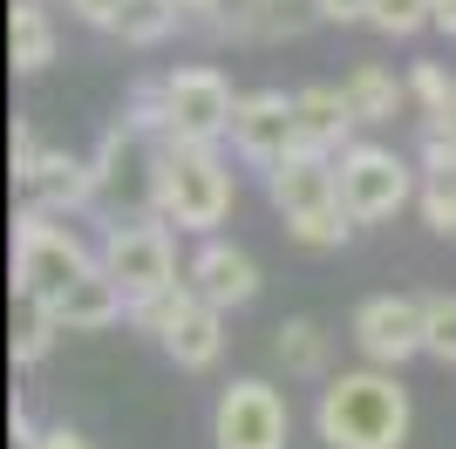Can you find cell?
<instances>
[{
    "instance_id": "30",
    "label": "cell",
    "mask_w": 456,
    "mask_h": 449,
    "mask_svg": "<svg viewBox=\"0 0 456 449\" xmlns=\"http://www.w3.org/2000/svg\"><path fill=\"white\" fill-rule=\"evenodd\" d=\"M35 449H95V443H82V436L76 429H48V436H41V443Z\"/></svg>"
},
{
    "instance_id": "27",
    "label": "cell",
    "mask_w": 456,
    "mask_h": 449,
    "mask_svg": "<svg viewBox=\"0 0 456 449\" xmlns=\"http://www.w3.org/2000/svg\"><path fill=\"white\" fill-rule=\"evenodd\" d=\"M69 7H76L89 28H110V35H116V20H123V0H69Z\"/></svg>"
},
{
    "instance_id": "19",
    "label": "cell",
    "mask_w": 456,
    "mask_h": 449,
    "mask_svg": "<svg viewBox=\"0 0 456 449\" xmlns=\"http://www.w3.org/2000/svg\"><path fill=\"white\" fill-rule=\"evenodd\" d=\"M7 48H14V69L35 75L55 61V28L41 14V0H14V14H7Z\"/></svg>"
},
{
    "instance_id": "1",
    "label": "cell",
    "mask_w": 456,
    "mask_h": 449,
    "mask_svg": "<svg viewBox=\"0 0 456 449\" xmlns=\"http://www.w3.org/2000/svg\"><path fill=\"white\" fill-rule=\"evenodd\" d=\"M321 443L327 449H402L409 436V395H402L395 368H354V374H334L321 388Z\"/></svg>"
},
{
    "instance_id": "9",
    "label": "cell",
    "mask_w": 456,
    "mask_h": 449,
    "mask_svg": "<svg viewBox=\"0 0 456 449\" xmlns=\"http://www.w3.org/2000/svg\"><path fill=\"white\" fill-rule=\"evenodd\" d=\"M266 198L280 205V218H300V211L341 205V157L293 143L280 164H266Z\"/></svg>"
},
{
    "instance_id": "28",
    "label": "cell",
    "mask_w": 456,
    "mask_h": 449,
    "mask_svg": "<svg viewBox=\"0 0 456 449\" xmlns=\"http://www.w3.org/2000/svg\"><path fill=\"white\" fill-rule=\"evenodd\" d=\"M35 164H41V143H35V130H28V123H14V177H28Z\"/></svg>"
},
{
    "instance_id": "17",
    "label": "cell",
    "mask_w": 456,
    "mask_h": 449,
    "mask_svg": "<svg viewBox=\"0 0 456 449\" xmlns=\"http://www.w3.org/2000/svg\"><path fill=\"white\" fill-rule=\"evenodd\" d=\"M293 116H300V143L306 150H327V157H341L362 130V116L347 110L341 89H300L293 95Z\"/></svg>"
},
{
    "instance_id": "4",
    "label": "cell",
    "mask_w": 456,
    "mask_h": 449,
    "mask_svg": "<svg viewBox=\"0 0 456 449\" xmlns=\"http://www.w3.org/2000/svg\"><path fill=\"white\" fill-rule=\"evenodd\" d=\"M95 259L116 273V286L130 293V306L164 293V286L177 280V245H171V232L157 224V211L151 218H116L110 232H102V252H95Z\"/></svg>"
},
{
    "instance_id": "21",
    "label": "cell",
    "mask_w": 456,
    "mask_h": 449,
    "mask_svg": "<svg viewBox=\"0 0 456 449\" xmlns=\"http://www.w3.org/2000/svg\"><path fill=\"white\" fill-rule=\"evenodd\" d=\"M171 28H184V7H177V0H123V20H116V35L136 41V48H157Z\"/></svg>"
},
{
    "instance_id": "16",
    "label": "cell",
    "mask_w": 456,
    "mask_h": 449,
    "mask_svg": "<svg viewBox=\"0 0 456 449\" xmlns=\"http://www.w3.org/2000/svg\"><path fill=\"white\" fill-rule=\"evenodd\" d=\"M164 355H171L184 374L211 368V361L225 355V306H211V299H191L184 314L171 320V334H164Z\"/></svg>"
},
{
    "instance_id": "23",
    "label": "cell",
    "mask_w": 456,
    "mask_h": 449,
    "mask_svg": "<svg viewBox=\"0 0 456 449\" xmlns=\"http://www.w3.org/2000/svg\"><path fill=\"white\" fill-rule=\"evenodd\" d=\"M191 299H198V286H191V280H171V286H164V293L136 299V306H130V320H136V327H143V334H157V340H164V334H171V320L184 314Z\"/></svg>"
},
{
    "instance_id": "11",
    "label": "cell",
    "mask_w": 456,
    "mask_h": 449,
    "mask_svg": "<svg viewBox=\"0 0 456 449\" xmlns=\"http://www.w3.org/2000/svg\"><path fill=\"white\" fill-rule=\"evenodd\" d=\"M232 143H239V157H252V164H280L286 150L300 143L293 95H280V89L239 95V110H232Z\"/></svg>"
},
{
    "instance_id": "14",
    "label": "cell",
    "mask_w": 456,
    "mask_h": 449,
    "mask_svg": "<svg viewBox=\"0 0 456 449\" xmlns=\"http://www.w3.org/2000/svg\"><path fill=\"white\" fill-rule=\"evenodd\" d=\"M123 314H130V293L116 286V273H110L102 259H95L89 273H82V280L55 299L61 334H102V327H110V320H123Z\"/></svg>"
},
{
    "instance_id": "20",
    "label": "cell",
    "mask_w": 456,
    "mask_h": 449,
    "mask_svg": "<svg viewBox=\"0 0 456 449\" xmlns=\"http://www.w3.org/2000/svg\"><path fill=\"white\" fill-rule=\"evenodd\" d=\"M273 355L286 361V374H327V334L314 320H280L273 327Z\"/></svg>"
},
{
    "instance_id": "22",
    "label": "cell",
    "mask_w": 456,
    "mask_h": 449,
    "mask_svg": "<svg viewBox=\"0 0 456 449\" xmlns=\"http://www.w3.org/2000/svg\"><path fill=\"white\" fill-rule=\"evenodd\" d=\"M347 232H354L347 205H321V211H300V218H286V239L300 245V252H334Z\"/></svg>"
},
{
    "instance_id": "6",
    "label": "cell",
    "mask_w": 456,
    "mask_h": 449,
    "mask_svg": "<svg viewBox=\"0 0 456 449\" xmlns=\"http://www.w3.org/2000/svg\"><path fill=\"white\" fill-rule=\"evenodd\" d=\"M157 136H143L136 123H116L110 136H102V150H95V191L110 198L116 211H130V218H151L157 211Z\"/></svg>"
},
{
    "instance_id": "24",
    "label": "cell",
    "mask_w": 456,
    "mask_h": 449,
    "mask_svg": "<svg viewBox=\"0 0 456 449\" xmlns=\"http://www.w3.org/2000/svg\"><path fill=\"white\" fill-rule=\"evenodd\" d=\"M422 355H436V361L456 368V293L422 299Z\"/></svg>"
},
{
    "instance_id": "29",
    "label": "cell",
    "mask_w": 456,
    "mask_h": 449,
    "mask_svg": "<svg viewBox=\"0 0 456 449\" xmlns=\"http://www.w3.org/2000/svg\"><path fill=\"white\" fill-rule=\"evenodd\" d=\"M321 14L347 28V20H368V14H375V0H321Z\"/></svg>"
},
{
    "instance_id": "25",
    "label": "cell",
    "mask_w": 456,
    "mask_h": 449,
    "mask_svg": "<svg viewBox=\"0 0 456 449\" xmlns=\"http://www.w3.org/2000/svg\"><path fill=\"white\" fill-rule=\"evenodd\" d=\"M28 314H20V327H14V368H35L41 355H48V340L61 334V320H55V306H35V299H20Z\"/></svg>"
},
{
    "instance_id": "7",
    "label": "cell",
    "mask_w": 456,
    "mask_h": 449,
    "mask_svg": "<svg viewBox=\"0 0 456 449\" xmlns=\"http://www.w3.org/2000/svg\"><path fill=\"white\" fill-rule=\"evenodd\" d=\"M164 110H171V136L218 143V136H232L239 95H232V82L218 69H171L164 75Z\"/></svg>"
},
{
    "instance_id": "31",
    "label": "cell",
    "mask_w": 456,
    "mask_h": 449,
    "mask_svg": "<svg viewBox=\"0 0 456 449\" xmlns=\"http://www.w3.org/2000/svg\"><path fill=\"white\" fill-rule=\"evenodd\" d=\"M436 28H443V35H456V0H436Z\"/></svg>"
},
{
    "instance_id": "15",
    "label": "cell",
    "mask_w": 456,
    "mask_h": 449,
    "mask_svg": "<svg viewBox=\"0 0 456 449\" xmlns=\"http://www.w3.org/2000/svg\"><path fill=\"white\" fill-rule=\"evenodd\" d=\"M20 184H28V198H35L41 211H82V205L102 198V191H95V164L69 157V150H41V164L28 170Z\"/></svg>"
},
{
    "instance_id": "26",
    "label": "cell",
    "mask_w": 456,
    "mask_h": 449,
    "mask_svg": "<svg viewBox=\"0 0 456 449\" xmlns=\"http://www.w3.org/2000/svg\"><path fill=\"white\" fill-rule=\"evenodd\" d=\"M368 20L381 35H416V28H436V0H375Z\"/></svg>"
},
{
    "instance_id": "3",
    "label": "cell",
    "mask_w": 456,
    "mask_h": 449,
    "mask_svg": "<svg viewBox=\"0 0 456 449\" xmlns=\"http://www.w3.org/2000/svg\"><path fill=\"white\" fill-rule=\"evenodd\" d=\"M89 245L69 232V224H55V211L28 205L14 218V293L35 299V306H55L69 286L89 273Z\"/></svg>"
},
{
    "instance_id": "8",
    "label": "cell",
    "mask_w": 456,
    "mask_h": 449,
    "mask_svg": "<svg viewBox=\"0 0 456 449\" xmlns=\"http://www.w3.org/2000/svg\"><path fill=\"white\" fill-rule=\"evenodd\" d=\"M286 395L266 381H232L211 415V443L218 449H286Z\"/></svg>"
},
{
    "instance_id": "10",
    "label": "cell",
    "mask_w": 456,
    "mask_h": 449,
    "mask_svg": "<svg viewBox=\"0 0 456 449\" xmlns=\"http://www.w3.org/2000/svg\"><path fill=\"white\" fill-rule=\"evenodd\" d=\"M354 347L381 368H402L409 355H422V299H402V293H381L354 306Z\"/></svg>"
},
{
    "instance_id": "12",
    "label": "cell",
    "mask_w": 456,
    "mask_h": 449,
    "mask_svg": "<svg viewBox=\"0 0 456 449\" xmlns=\"http://www.w3.org/2000/svg\"><path fill=\"white\" fill-rule=\"evenodd\" d=\"M184 280L198 286V299H211V306H246L252 293H259V265L239 252V245H225V239H205L198 245V259L184 265Z\"/></svg>"
},
{
    "instance_id": "5",
    "label": "cell",
    "mask_w": 456,
    "mask_h": 449,
    "mask_svg": "<svg viewBox=\"0 0 456 449\" xmlns=\"http://www.w3.org/2000/svg\"><path fill=\"white\" fill-rule=\"evenodd\" d=\"M416 198V170L381 143H347L341 150V205L354 224H381Z\"/></svg>"
},
{
    "instance_id": "2",
    "label": "cell",
    "mask_w": 456,
    "mask_h": 449,
    "mask_svg": "<svg viewBox=\"0 0 456 449\" xmlns=\"http://www.w3.org/2000/svg\"><path fill=\"white\" fill-rule=\"evenodd\" d=\"M232 198H239V184L218 164V150L191 143V136H164V150H157V218H171L177 232H218Z\"/></svg>"
},
{
    "instance_id": "18",
    "label": "cell",
    "mask_w": 456,
    "mask_h": 449,
    "mask_svg": "<svg viewBox=\"0 0 456 449\" xmlns=\"http://www.w3.org/2000/svg\"><path fill=\"white\" fill-rule=\"evenodd\" d=\"M347 110L362 116V123H395L402 110H409V82H395L388 69H375V61H362V69L341 82Z\"/></svg>"
},
{
    "instance_id": "13",
    "label": "cell",
    "mask_w": 456,
    "mask_h": 449,
    "mask_svg": "<svg viewBox=\"0 0 456 449\" xmlns=\"http://www.w3.org/2000/svg\"><path fill=\"white\" fill-rule=\"evenodd\" d=\"M314 20H327L321 14V0H225V35L232 41H293V35H306Z\"/></svg>"
}]
</instances>
